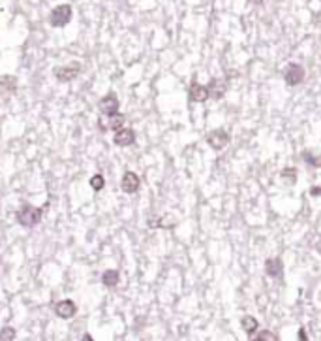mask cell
I'll use <instances>...</instances> for the list:
<instances>
[{"mask_svg":"<svg viewBox=\"0 0 321 341\" xmlns=\"http://www.w3.org/2000/svg\"><path fill=\"white\" fill-rule=\"evenodd\" d=\"M42 220V207H34L30 204H24L17 211V222L24 228H32Z\"/></svg>","mask_w":321,"mask_h":341,"instance_id":"cell-1","label":"cell"},{"mask_svg":"<svg viewBox=\"0 0 321 341\" xmlns=\"http://www.w3.org/2000/svg\"><path fill=\"white\" fill-rule=\"evenodd\" d=\"M70 21H71V6L70 4H60V6H57V8L51 12V15H49V23L53 24V26H57V28L66 26Z\"/></svg>","mask_w":321,"mask_h":341,"instance_id":"cell-2","label":"cell"},{"mask_svg":"<svg viewBox=\"0 0 321 341\" xmlns=\"http://www.w3.org/2000/svg\"><path fill=\"white\" fill-rule=\"evenodd\" d=\"M81 72V64L79 62H73V64H68V66H60L55 70V77L59 79L60 83H70L73 81Z\"/></svg>","mask_w":321,"mask_h":341,"instance_id":"cell-3","label":"cell"},{"mask_svg":"<svg viewBox=\"0 0 321 341\" xmlns=\"http://www.w3.org/2000/svg\"><path fill=\"white\" fill-rule=\"evenodd\" d=\"M284 79L287 85H299L304 79V68L300 64H289L284 72Z\"/></svg>","mask_w":321,"mask_h":341,"instance_id":"cell-4","label":"cell"},{"mask_svg":"<svg viewBox=\"0 0 321 341\" xmlns=\"http://www.w3.org/2000/svg\"><path fill=\"white\" fill-rule=\"evenodd\" d=\"M98 106H100V110H102V113H104V115H107V117H111V115H115V113H119V110H120V102H119V98L115 97L113 93H109L107 97L102 98Z\"/></svg>","mask_w":321,"mask_h":341,"instance_id":"cell-5","label":"cell"},{"mask_svg":"<svg viewBox=\"0 0 321 341\" xmlns=\"http://www.w3.org/2000/svg\"><path fill=\"white\" fill-rule=\"evenodd\" d=\"M55 313H57V317L68 320V318L75 317V313H77V305H75L73 300H60V302L55 304Z\"/></svg>","mask_w":321,"mask_h":341,"instance_id":"cell-6","label":"cell"},{"mask_svg":"<svg viewBox=\"0 0 321 341\" xmlns=\"http://www.w3.org/2000/svg\"><path fill=\"white\" fill-rule=\"evenodd\" d=\"M229 134H227L224 128H218V130H213L211 134L207 136V142H209V146L216 149V151H220V149H224V147L229 144Z\"/></svg>","mask_w":321,"mask_h":341,"instance_id":"cell-7","label":"cell"},{"mask_svg":"<svg viewBox=\"0 0 321 341\" xmlns=\"http://www.w3.org/2000/svg\"><path fill=\"white\" fill-rule=\"evenodd\" d=\"M139 185H141V179L133 173V171H126L122 175V183H120V189L126 193V195H135L139 191Z\"/></svg>","mask_w":321,"mask_h":341,"instance_id":"cell-8","label":"cell"},{"mask_svg":"<svg viewBox=\"0 0 321 341\" xmlns=\"http://www.w3.org/2000/svg\"><path fill=\"white\" fill-rule=\"evenodd\" d=\"M113 142H115V146H119V147H128L135 142V132H133L131 128H120V130L115 132Z\"/></svg>","mask_w":321,"mask_h":341,"instance_id":"cell-9","label":"cell"},{"mask_svg":"<svg viewBox=\"0 0 321 341\" xmlns=\"http://www.w3.org/2000/svg\"><path fill=\"white\" fill-rule=\"evenodd\" d=\"M265 271L269 277H282L284 275V264L280 258H269L265 262Z\"/></svg>","mask_w":321,"mask_h":341,"instance_id":"cell-10","label":"cell"},{"mask_svg":"<svg viewBox=\"0 0 321 341\" xmlns=\"http://www.w3.org/2000/svg\"><path fill=\"white\" fill-rule=\"evenodd\" d=\"M17 89V79L13 75H2L0 77V97H10Z\"/></svg>","mask_w":321,"mask_h":341,"instance_id":"cell-11","label":"cell"},{"mask_svg":"<svg viewBox=\"0 0 321 341\" xmlns=\"http://www.w3.org/2000/svg\"><path fill=\"white\" fill-rule=\"evenodd\" d=\"M207 89H209V97H213V98H222L224 95H226V91H227V83L224 81V79H213L209 85H207Z\"/></svg>","mask_w":321,"mask_h":341,"instance_id":"cell-12","label":"cell"},{"mask_svg":"<svg viewBox=\"0 0 321 341\" xmlns=\"http://www.w3.org/2000/svg\"><path fill=\"white\" fill-rule=\"evenodd\" d=\"M188 95H190V100H193V102H205V100L209 98V89L205 85H199V83L193 81L190 85Z\"/></svg>","mask_w":321,"mask_h":341,"instance_id":"cell-13","label":"cell"},{"mask_svg":"<svg viewBox=\"0 0 321 341\" xmlns=\"http://www.w3.org/2000/svg\"><path fill=\"white\" fill-rule=\"evenodd\" d=\"M119 281H120V273L117 269H106L104 275H102V283L106 285L107 289H115L119 285Z\"/></svg>","mask_w":321,"mask_h":341,"instance_id":"cell-14","label":"cell"},{"mask_svg":"<svg viewBox=\"0 0 321 341\" xmlns=\"http://www.w3.org/2000/svg\"><path fill=\"white\" fill-rule=\"evenodd\" d=\"M107 130H120V128H124V115H120V113H115V115H111L109 117V121H107Z\"/></svg>","mask_w":321,"mask_h":341,"instance_id":"cell-15","label":"cell"},{"mask_svg":"<svg viewBox=\"0 0 321 341\" xmlns=\"http://www.w3.org/2000/svg\"><path fill=\"white\" fill-rule=\"evenodd\" d=\"M240 324H242V330L248 334V336H252L256 330H257V326H259V322L256 320V317H242V320H240Z\"/></svg>","mask_w":321,"mask_h":341,"instance_id":"cell-16","label":"cell"},{"mask_svg":"<svg viewBox=\"0 0 321 341\" xmlns=\"http://www.w3.org/2000/svg\"><path fill=\"white\" fill-rule=\"evenodd\" d=\"M88 185H90V189L92 191H102L104 187H106V179H104V175L102 173H94L92 177H90V181H88Z\"/></svg>","mask_w":321,"mask_h":341,"instance_id":"cell-17","label":"cell"},{"mask_svg":"<svg viewBox=\"0 0 321 341\" xmlns=\"http://www.w3.org/2000/svg\"><path fill=\"white\" fill-rule=\"evenodd\" d=\"M252 341H278V336L274 332H271V330H263L257 336H254Z\"/></svg>","mask_w":321,"mask_h":341,"instance_id":"cell-18","label":"cell"},{"mask_svg":"<svg viewBox=\"0 0 321 341\" xmlns=\"http://www.w3.org/2000/svg\"><path fill=\"white\" fill-rule=\"evenodd\" d=\"M280 177H282L284 181L289 183V185H293V183L297 181V170H295V168H284L282 173H280Z\"/></svg>","mask_w":321,"mask_h":341,"instance_id":"cell-19","label":"cell"},{"mask_svg":"<svg viewBox=\"0 0 321 341\" xmlns=\"http://www.w3.org/2000/svg\"><path fill=\"white\" fill-rule=\"evenodd\" d=\"M15 336H17V332L12 326H4V328L0 330V341H13Z\"/></svg>","mask_w":321,"mask_h":341,"instance_id":"cell-20","label":"cell"},{"mask_svg":"<svg viewBox=\"0 0 321 341\" xmlns=\"http://www.w3.org/2000/svg\"><path fill=\"white\" fill-rule=\"evenodd\" d=\"M302 159H304V162H306L308 166H316V168L321 166V160L318 159L314 153H310V151H304V153H302Z\"/></svg>","mask_w":321,"mask_h":341,"instance_id":"cell-21","label":"cell"},{"mask_svg":"<svg viewBox=\"0 0 321 341\" xmlns=\"http://www.w3.org/2000/svg\"><path fill=\"white\" fill-rule=\"evenodd\" d=\"M310 196H321V185L312 187V189H310Z\"/></svg>","mask_w":321,"mask_h":341,"instance_id":"cell-22","label":"cell"},{"mask_svg":"<svg viewBox=\"0 0 321 341\" xmlns=\"http://www.w3.org/2000/svg\"><path fill=\"white\" fill-rule=\"evenodd\" d=\"M299 341H308V338H306V332H304V328L299 330Z\"/></svg>","mask_w":321,"mask_h":341,"instance_id":"cell-23","label":"cell"},{"mask_svg":"<svg viewBox=\"0 0 321 341\" xmlns=\"http://www.w3.org/2000/svg\"><path fill=\"white\" fill-rule=\"evenodd\" d=\"M81 341H94V338H92L90 334H85L83 338H81Z\"/></svg>","mask_w":321,"mask_h":341,"instance_id":"cell-24","label":"cell"},{"mask_svg":"<svg viewBox=\"0 0 321 341\" xmlns=\"http://www.w3.org/2000/svg\"><path fill=\"white\" fill-rule=\"evenodd\" d=\"M316 249L321 253V236H320V240H318V244H316Z\"/></svg>","mask_w":321,"mask_h":341,"instance_id":"cell-25","label":"cell"},{"mask_svg":"<svg viewBox=\"0 0 321 341\" xmlns=\"http://www.w3.org/2000/svg\"><path fill=\"white\" fill-rule=\"evenodd\" d=\"M254 2H261V0H254Z\"/></svg>","mask_w":321,"mask_h":341,"instance_id":"cell-26","label":"cell"}]
</instances>
